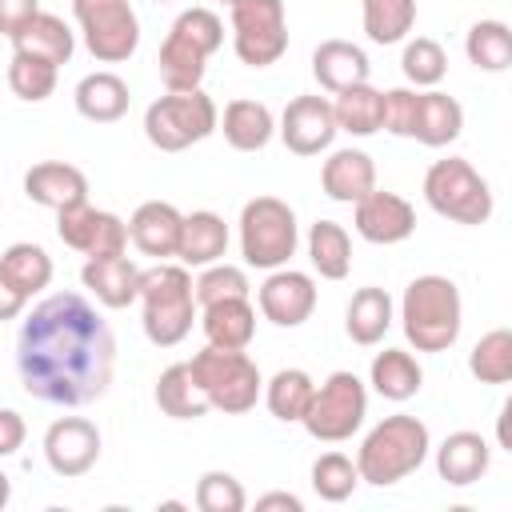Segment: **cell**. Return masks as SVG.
I'll list each match as a JSON object with an SVG mask.
<instances>
[{"label": "cell", "mask_w": 512, "mask_h": 512, "mask_svg": "<svg viewBox=\"0 0 512 512\" xmlns=\"http://www.w3.org/2000/svg\"><path fill=\"white\" fill-rule=\"evenodd\" d=\"M80 284L96 296L104 308H128L140 296V268L116 252V256H88L80 268Z\"/></svg>", "instance_id": "obj_20"}, {"label": "cell", "mask_w": 512, "mask_h": 512, "mask_svg": "<svg viewBox=\"0 0 512 512\" xmlns=\"http://www.w3.org/2000/svg\"><path fill=\"white\" fill-rule=\"evenodd\" d=\"M192 500H196L200 512H244V508H248L244 484H240L232 472H220V468H212V472H204V476L196 480Z\"/></svg>", "instance_id": "obj_43"}, {"label": "cell", "mask_w": 512, "mask_h": 512, "mask_svg": "<svg viewBox=\"0 0 512 512\" xmlns=\"http://www.w3.org/2000/svg\"><path fill=\"white\" fill-rule=\"evenodd\" d=\"M44 460L56 476L76 480L100 460V428L84 416H60L44 432Z\"/></svg>", "instance_id": "obj_14"}, {"label": "cell", "mask_w": 512, "mask_h": 512, "mask_svg": "<svg viewBox=\"0 0 512 512\" xmlns=\"http://www.w3.org/2000/svg\"><path fill=\"white\" fill-rule=\"evenodd\" d=\"M12 52H28V56H40V60H48V64H68L72 60V52H76V36H72V28L60 20V16H52V12H36L16 36H12Z\"/></svg>", "instance_id": "obj_30"}, {"label": "cell", "mask_w": 512, "mask_h": 512, "mask_svg": "<svg viewBox=\"0 0 512 512\" xmlns=\"http://www.w3.org/2000/svg\"><path fill=\"white\" fill-rule=\"evenodd\" d=\"M488 464H492L488 440H484L480 432H468V428L448 432V436L440 440V448H436V472H440V480L452 484V488L476 484V480L488 472Z\"/></svg>", "instance_id": "obj_21"}, {"label": "cell", "mask_w": 512, "mask_h": 512, "mask_svg": "<svg viewBox=\"0 0 512 512\" xmlns=\"http://www.w3.org/2000/svg\"><path fill=\"white\" fill-rule=\"evenodd\" d=\"M352 224L368 244H400L416 232V208L384 188H372L352 204Z\"/></svg>", "instance_id": "obj_17"}, {"label": "cell", "mask_w": 512, "mask_h": 512, "mask_svg": "<svg viewBox=\"0 0 512 512\" xmlns=\"http://www.w3.org/2000/svg\"><path fill=\"white\" fill-rule=\"evenodd\" d=\"M368 416V388L356 372H332L308 400V412H304V432L312 440H324V444H340L348 436L360 432Z\"/></svg>", "instance_id": "obj_10"}, {"label": "cell", "mask_w": 512, "mask_h": 512, "mask_svg": "<svg viewBox=\"0 0 512 512\" xmlns=\"http://www.w3.org/2000/svg\"><path fill=\"white\" fill-rule=\"evenodd\" d=\"M256 508H260V512H268V508L300 512V508H304V500H300V496H292V492H268V496H260V500H256Z\"/></svg>", "instance_id": "obj_49"}, {"label": "cell", "mask_w": 512, "mask_h": 512, "mask_svg": "<svg viewBox=\"0 0 512 512\" xmlns=\"http://www.w3.org/2000/svg\"><path fill=\"white\" fill-rule=\"evenodd\" d=\"M0 268H4L28 296H36V292H44V288L52 284V256H48L40 244H32V240L8 244V248L0 252Z\"/></svg>", "instance_id": "obj_38"}, {"label": "cell", "mask_w": 512, "mask_h": 512, "mask_svg": "<svg viewBox=\"0 0 512 512\" xmlns=\"http://www.w3.org/2000/svg\"><path fill=\"white\" fill-rule=\"evenodd\" d=\"M180 224H184V212L176 204H168V200H144L128 216V244L136 252H144V256L168 260V256H176Z\"/></svg>", "instance_id": "obj_19"}, {"label": "cell", "mask_w": 512, "mask_h": 512, "mask_svg": "<svg viewBox=\"0 0 512 512\" xmlns=\"http://www.w3.org/2000/svg\"><path fill=\"white\" fill-rule=\"evenodd\" d=\"M280 140L292 156H320L332 148L336 140V116H332V100L324 96H296L288 100V108L280 112Z\"/></svg>", "instance_id": "obj_16"}, {"label": "cell", "mask_w": 512, "mask_h": 512, "mask_svg": "<svg viewBox=\"0 0 512 512\" xmlns=\"http://www.w3.org/2000/svg\"><path fill=\"white\" fill-rule=\"evenodd\" d=\"M72 16L100 64H124L140 48V20L128 0H72Z\"/></svg>", "instance_id": "obj_12"}, {"label": "cell", "mask_w": 512, "mask_h": 512, "mask_svg": "<svg viewBox=\"0 0 512 512\" xmlns=\"http://www.w3.org/2000/svg\"><path fill=\"white\" fill-rule=\"evenodd\" d=\"M140 324L156 348H176L196 320L192 272L184 264L160 260L156 268H140Z\"/></svg>", "instance_id": "obj_4"}, {"label": "cell", "mask_w": 512, "mask_h": 512, "mask_svg": "<svg viewBox=\"0 0 512 512\" xmlns=\"http://www.w3.org/2000/svg\"><path fill=\"white\" fill-rule=\"evenodd\" d=\"M312 76L324 92H344L352 84H368L372 76V64H368V52L352 40H324L316 44L312 52Z\"/></svg>", "instance_id": "obj_23"}, {"label": "cell", "mask_w": 512, "mask_h": 512, "mask_svg": "<svg viewBox=\"0 0 512 512\" xmlns=\"http://www.w3.org/2000/svg\"><path fill=\"white\" fill-rule=\"evenodd\" d=\"M256 304H260V316L272 320L276 328H300L316 312V284L308 272H296L284 264L264 276V284L256 288Z\"/></svg>", "instance_id": "obj_15"}, {"label": "cell", "mask_w": 512, "mask_h": 512, "mask_svg": "<svg viewBox=\"0 0 512 512\" xmlns=\"http://www.w3.org/2000/svg\"><path fill=\"white\" fill-rule=\"evenodd\" d=\"M220 4H236V0H220Z\"/></svg>", "instance_id": "obj_51"}, {"label": "cell", "mask_w": 512, "mask_h": 512, "mask_svg": "<svg viewBox=\"0 0 512 512\" xmlns=\"http://www.w3.org/2000/svg\"><path fill=\"white\" fill-rule=\"evenodd\" d=\"M224 44V24L212 8H184L164 44H160V80L168 92H188V88H200L204 72H208V56Z\"/></svg>", "instance_id": "obj_5"}, {"label": "cell", "mask_w": 512, "mask_h": 512, "mask_svg": "<svg viewBox=\"0 0 512 512\" xmlns=\"http://www.w3.org/2000/svg\"><path fill=\"white\" fill-rule=\"evenodd\" d=\"M216 120H220V108L204 88L164 92L144 112V136L160 152H184V148L208 140L216 132Z\"/></svg>", "instance_id": "obj_7"}, {"label": "cell", "mask_w": 512, "mask_h": 512, "mask_svg": "<svg viewBox=\"0 0 512 512\" xmlns=\"http://www.w3.org/2000/svg\"><path fill=\"white\" fill-rule=\"evenodd\" d=\"M356 484H360L356 460H348L344 452H324V456H316V464H312V492H316L320 500L340 504V500H348V496L356 492Z\"/></svg>", "instance_id": "obj_41"}, {"label": "cell", "mask_w": 512, "mask_h": 512, "mask_svg": "<svg viewBox=\"0 0 512 512\" xmlns=\"http://www.w3.org/2000/svg\"><path fill=\"white\" fill-rule=\"evenodd\" d=\"M400 324L416 352H448L460 340L464 304L448 276H416L400 296Z\"/></svg>", "instance_id": "obj_2"}, {"label": "cell", "mask_w": 512, "mask_h": 512, "mask_svg": "<svg viewBox=\"0 0 512 512\" xmlns=\"http://www.w3.org/2000/svg\"><path fill=\"white\" fill-rule=\"evenodd\" d=\"M56 64L40 60V56H28V52H12V64H8V88L28 100V104H40L56 92Z\"/></svg>", "instance_id": "obj_40"}, {"label": "cell", "mask_w": 512, "mask_h": 512, "mask_svg": "<svg viewBox=\"0 0 512 512\" xmlns=\"http://www.w3.org/2000/svg\"><path fill=\"white\" fill-rule=\"evenodd\" d=\"M464 52L480 72H504L512 64V28L504 20H476L464 36Z\"/></svg>", "instance_id": "obj_37"}, {"label": "cell", "mask_w": 512, "mask_h": 512, "mask_svg": "<svg viewBox=\"0 0 512 512\" xmlns=\"http://www.w3.org/2000/svg\"><path fill=\"white\" fill-rule=\"evenodd\" d=\"M36 12H40V0H0V36L12 40Z\"/></svg>", "instance_id": "obj_46"}, {"label": "cell", "mask_w": 512, "mask_h": 512, "mask_svg": "<svg viewBox=\"0 0 512 512\" xmlns=\"http://www.w3.org/2000/svg\"><path fill=\"white\" fill-rule=\"evenodd\" d=\"M200 328L212 348H248L256 336V308L248 296L216 300L200 308Z\"/></svg>", "instance_id": "obj_25"}, {"label": "cell", "mask_w": 512, "mask_h": 512, "mask_svg": "<svg viewBox=\"0 0 512 512\" xmlns=\"http://www.w3.org/2000/svg\"><path fill=\"white\" fill-rule=\"evenodd\" d=\"M464 132V108L456 96L424 88L416 96V124H412V140H420L424 148H444Z\"/></svg>", "instance_id": "obj_26"}, {"label": "cell", "mask_w": 512, "mask_h": 512, "mask_svg": "<svg viewBox=\"0 0 512 512\" xmlns=\"http://www.w3.org/2000/svg\"><path fill=\"white\" fill-rule=\"evenodd\" d=\"M228 20H232V48L240 64L268 68L288 52L284 0H236L228 4Z\"/></svg>", "instance_id": "obj_11"}, {"label": "cell", "mask_w": 512, "mask_h": 512, "mask_svg": "<svg viewBox=\"0 0 512 512\" xmlns=\"http://www.w3.org/2000/svg\"><path fill=\"white\" fill-rule=\"evenodd\" d=\"M160 4H168V0H160Z\"/></svg>", "instance_id": "obj_52"}, {"label": "cell", "mask_w": 512, "mask_h": 512, "mask_svg": "<svg viewBox=\"0 0 512 512\" xmlns=\"http://www.w3.org/2000/svg\"><path fill=\"white\" fill-rule=\"evenodd\" d=\"M216 128L224 132L228 148H236V152H260V148H268V140L276 132V120H272V108L260 104V100H228L224 104V116L216 120Z\"/></svg>", "instance_id": "obj_28"}, {"label": "cell", "mask_w": 512, "mask_h": 512, "mask_svg": "<svg viewBox=\"0 0 512 512\" xmlns=\"http://www.w3.org/2000/svg\"><path fill=\"white\" fill-rule=\"evenodd\" d=\"M72 100H76V112L84 120H92V124H116L128 112V104H132L128 84L116 72H88L76 84Z\"/></svg>", "instance_id": "obj_29"}, {"label": "cell", "mask_w": 512, "mask_h": 512, "mask_svg": "<svg viewBox=\"0 0 512 512\" xmlns=\"http://www.w3.org/2000/svg\"><path fill=\"white\" fill-rule=\"evenodd\" d=\"M332 116H336V132L376 136L384 128V92L372 88V84H352V88L336 92Z\"/></svg>", "instance_id": "obj_33"}, {"label": "cell", "mask_w": 512, "mask_h": 512, "mask_svg": "<svg viewBox=\"0 0 512 512\" xmlns=\"http://www.w3.org/2000/svg\"><path fill=\"white\" fill-rule=\"evenodd\" d=\"M468 372L480 384H508L512 380V332L508 328L484 332L468 352Z\"/></svg>", "instance_id": "obj_39"}, {"label": "cell", "mask_w": 512, "mask_h": 512, "mask_svg": "<svg viewBox=\"0 0 512 512\" xmlns=\"http://www.w3.org/2000/svg\"><path fill=\"white\" fill-rule=\"evenodd\" d=\"M424 200L436 216H444L452 224H468V228L484 224L492 216V188L464 156L436 160L424 172Z\"/></svg>", "instance_id": "obj_9"}, {"label": "cell", "mask_w": 512, "mask_h": 512, "mask_svg": "<svg viewBox=\"0 0 512 512\" xmlns=\"http://www.w3.org/2000/svg\"><path fill=\"white\" fill-rule=\"evenodd\" d=\"M392 312H396V304H392V296L384 288H376V284L356 288L352 300H348V308H344V332H348V340L360 344V348L380 344L384 332L392 328Z\"/></svg>", "instance_id": "obj_27"}, {"label": "cell", "mask_w": 512, "mask_h": 512, "mask_svg": "<svg viewBox=\"0 0 512 512\" xmlns=\"http://www.w3.org/2000/svg\"><path fill=\"white\" fill-rule=\"evenodd\" d=\"M428 448H432V436H428V424L408 416V412H396V416H384L356 448V472L364 484H376V488H388V484H400L404 476H412L424 460H428Z\"/></svg>", "instance_id": "obj_3"}, {"label": "cell", "mask_w": 512, "mask_h": 512, "mask_svg": "<svg viewBox=\"0 0 512 512\" xmlns=\"http://www.w3.org/2000/svg\"><path fill=\"white\" fill-rule=\"evenodd\" d=\"M24 436H28L24 416L12 412V408H0V460H4V456H16V452L24 448Z\"/></svg>", "instance_id": "obj_47"}, {"label": "cell", "mask_w": 512, "mask_h": 512, "mask_svg": "<svg viewBox=\"0 0 512 512\" xmlns=\"http://www.w3.org/2000/svg\"><path fill=\"white\" fill-rule=\"evenodd\" d=\"M56 236L72 252H80V256H116V252H128V224L116 212L92 208L88 200L76 204V208L56 212Z\"/></svg>", "instance_id": "obj_13"}, {"label": "cell", "mask_w": 512, "mask_h": 512, "mask_svg": "<svg viewBox=\"0 0 512 512\" xmlns=\"http://www.w3.org/2000/svg\"><path fill=\"white\" fill-rule=\"evenodd\" d=\"M8 500H12V480H8V476H4V468H0V508H4Z\"/></svg>", "instance_id": "obj_50"}, {"label": "cell", "mask_w": 512, "mask_h": 512, "mask_svg": "<svg viewBox=\"0 0 512 512\" xmlns=\"http://www.w3.org/2000/svg\"><path fill=\"white\" fill-rule=\"evenodd\" d=\"M192 292H196V308L216 304V300H232V296H248V276H244V268L216 260V264L200 268V276L192 280Z\"/></svg>", "instance_id": "obj_44"}, {"label": "cell", "mask_w": 512, "mask_h": 512, "mask_svg": "<svg viewBox=\"0 0 512 512\" xmlns=\"http://www.w3.org/2000/svg\"><path fill=\"white\" fill-rule=\"evenodd\" d=\"M24 196L40 208H52V212H64V208H76L88 200V176L76 168V164H64V160H40L24 172Z\"/></svg>", "instance_id": "obj_18"}, {"label": "cell", "mask_w": 512, "mask_h": 512, "mask_svg": "<svg viewBox=\"0 0 512 512\" xmlns=\"http://www.w3.org/2000/svg\"><path fill=\"white\" fill-rule=\"evenodd\" d=\"M368 384H372L384 400L404 404V400H412V396L420 392V384H424V368L416 364L412 352H404V348H384V352L372 356Z\"/></svg>", "instance_id": "obj_31"}, {"label": "cell", "mask_w": 512, "mask_h": 512, "mask_svg": "<svg viewBox=\"0 0 512 512\" xmlns=\"http://www.w3.org/2000/svg\"><path fill=\"white\" fill-rule=\"evenodd\" d=\"M320 188L336 204H356L376 188V164L364 148H336L320 168Z\"/></svg>", "instance_id": "obj_22"}, {"label": "cell", "mask_w": 512, "mask_h": 512, "mask_svg": "<svg viewBox=\"0 0 512 512\" xmlns=\"http://www.w3.org/2000/svg\"><path fill=\"white\" fill-rule=\"evenodd\" d=\"M400 68H404V80L416 84V88H436L448 72V56L444 48L432 40V36H416L404 44V56H400Z\"/></svg>", "instance_id": "obj_42"}, {"label": "cell", "mask_w": 512, "mask_h": 512, "mask_svg": "<svg viewBox=\"0 0 512 512\" xmlns=\"http://www.w3.org/2000/svg\"><path fill=\"white\" fill-rule=\"evenodd\" d=\"M308 260L324 280H344L352 268V240L344 224L336 220H316L308 228Z\"/></svg>", "instance_id": "obj_35"}, {"label": "cell", "mask_w": 512, "mask_h": 512, "mask_svg": "<svg viewBox=\"0 0 512 512\" xmlns=\"http://www.w3.org/2000/svg\"><path fill=\"white\" fill-rule=\"evenodd\" d=\"M316 392V380L304 372V368H280L272 380H264V404L276 420L284 424H300L304 412H308V400Z\"/></svg>", "instance_id": "obj_34"}, {"label": "cell", "mask_w": 512, "mask_h": 512, "mask_svg": "<svg viewBox=\"0 0 512 512\" xmlns=\"http://www.w3.org/2000/svg\"><path fill=\"white\" fill-rule=\"evenodd\" d=\"M416 96H420V88H388V92H384V128H388L392 136H408V140H412Z\"/></svg>", "instance_id": "obj_45"}, {"label": "cell", "mask_w": 512, "mask_h": 512, "mask_svg": "<svg viewBox=\"0 0 512 512\" xmlns=\"http://www.w3.org/2000/svg\"><path fill=\"white\" fill-rule=\"evenodd\" d=\"M360 20L372 44H400L416 24V0H360Z\"/></svg>", "instance_id": "obj_36"}, {"label": "cell", "mask_w": 512, "mask_h": 512, "mask_svg": "<svg viewBox=\"0 0 512 512\" xmlns=\"http://www.w3.org/2000/svg\"><path fill=\"white\" fill-rule=\"evenodd\" d=\"M188 368H192L200 392L208 396V408H216L224 416L252 412L264 392V376L244 348H212L208 344L188 360Z\"/></svg>", "instance_id": "obj_6"}, {"label": "cell", "mask_w": 512, "mask_h": 512, "mask_svg": "<svg viewBox=\"0 0 512 512\" xmlns=\"http://www.w3.org/2000/svg\"><path fill=\"white\" fill-rule=\"evenodd\" d=\"M152 396H156V408H160L164 416H172V420H200V416L212 412V408H208V396L200 392V384H196V376H192V368H188V360H184V364H168V368L160 372Z\"/></svg>", "instance_id": "obj_32"}, {"label": "cell", "mask_w": 512, "mask_h": 512, "mask_svg": "<svg viewBox=\"0 0 512 512\" xmlns=\"http://www.w3.org/2000/svg\"><path fill=\"white\" fill-rule=\"evenodd\" d=\"M228 252V224L224 216L200 208L188 212L180 224V244H176V264L184 268H208Z\"/></svg>", "instance_id": "obj_24"}, {"label": "cell", "mask_w": 512, "mask_h": 512, "mask_svg": "<svg viewBox=\"0 0 512 512\" xmlns=\"http://www.w3.org/2000/svg\"><path fill=\"white\" fill-rule=\"evenodd\" d=\"M300 224L280 196H256L240 208V256L248 268H284L296 256Z\"/></svg>", "instance_id": "obj_8"}, {"label": "cell", "mask_w": 512, "mask_h": 512, "mask_svg": "<svg viewBox=\"0 0 512 512\" xmlns=\"http://www.w3.org/2000/svg\"><path fill=\"white\" fill-rule=\"evenodd\" d=\"M28 300H32V296L0 268V320H16V316L28 308Z\"/></svg>", "instance_id": "obj_48"}, {"label": "cell", "mask_w": 512, "mask_h": 512, "mask_svg": "<svg viewBox=\"0 0 512 512\" xmlns=\"http://www.w3.org/2000/svg\"><path fill=\"white\" fill-rule=\"evenodd\" d=\"M16 372L28 396L56 408H84L112 384L116 336L80 292H52L16 332Z\"/></svg>", "instance_id": "obj_1"}]
</instances>
